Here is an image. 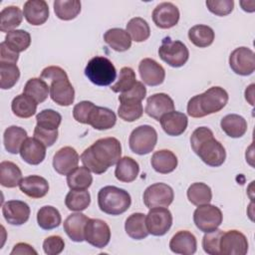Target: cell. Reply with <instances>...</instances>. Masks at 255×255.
I'll return each mask as SVG.
<instances>
[{
  "label": "cell",
  "instance_id": "35",
  "mask_svg": "<svg viewBox=\"0 0 255 255\" xmlns=\"http://www.w3.org/2000/svg\"><path fill=\"white\" fill-rule=\"evenodd\" d=\"M37 103L25 94L16 96L11 103L13 114L21 119H28L34 116L37 112Z\"/></svg>",
  "mask_w": 255,
  "mask_h": 255
},
{
  "label": "cell",
  "instance_id": "36",
  "mask_svg": "<svg viewBox=\"0 0 255 255\" xmlns=\"http://www.w3.org/2000/svg\"><path fill=\"white\" fill-rule=\"evenodd\" d=\"M214 31L207 25H194L188 31L189 41L198 48H206L214 41Z\"/></svg>",
  "mask_w": 255,
  "mask_h": 255
},
{
  "label": "cell",
  "instance_id": "48",
  "mask_svg": "<svg viewBox=\"0 0 255 255\" xmlns=\"http://www.w3.org/2000/svg\"><path fill=\"white\" fill-rule=\"evenodd\" d=\"M36 122L38 127L46 129H58L62 122V116L51 109L43 110L36 116Z\"/></svg>",
  "mask_w": 255,
  "mask_h": 255
},
{
  "label": "cell",
  "instance_id": "24",
  "mask_svg": "<svg viewBox=\"0 0 255 255\" xmlns=\"http://www.w3.org/2000/svg\"><path fill=\"white\" fill-rule=\"evenodd\" d=\"M19 188L31 198H42L49 191V183L46 178L40 175H29L22 178Z\"/></svg>",
  "mask_w": 255,
  "mask_h": 255
},
{
  "label": "cell",
  "instance_id": "20",
  "mask_svg": "<svg viewBox=\"0 0 255 255\" xmlns=\"http://www.w3.org/2000/svg\"><path fill=\"white\" fill-rule=\"evenodd\" d=\"M23 15L29 24L40 26L49 18V6L44 0H28L24 3Z\"/></svg>",
  "mask_w": 255,
  "mask_h": 255
},
{
  "label": "cell",
  "instance_id": "28",
  "mask_svg": "<svg viewBox=\"0 0 255 255\" xmlns=\"http://www.w3.org/2000/svg\"><path fill=\"white\" fill-rule=\"evenodd\" d=\"M222 130L232 138H238L245 134L247 131L246 120L237 114H229L222 118L220 122Z\"/></svg>",
  "mask_w": 255,
  "mask_h": 255
},
{
  "label": "cell",
  "instance_id": "55",
  "mask_svg": "<svg viewBox=\"0 0 255 255\" xmlns=\"http://www.w3.org/2000/svg\"><path fill=\"white\" fill-rule=\"evenodd\" d=\"M212 130L207 127H199L193 130L190 136V145L194 152H196L198 146L208 137L213 136Z\"/></svg>",
  "mask_w": 255,
  "mask_h": 255
},
{
  "label": "cell",
  "instance_id": "39",
  "mask_svg": "<svg viewBox=\"0 0 255 255\" xmlns=\"http://www.w3.org/2000/svg\"><path fill=\"white\" fill-rule=\"evenodd\" d=\"M23 12L18 6H8L0 12V30L1 32H10L18 27L23 20Z\"/></svg>",
  "mask_w": 255,
  "mask_h": 255
},
{
  "label": "cell",
  "instance_id": "56",
  "mask_svg": "<svg viewBox=\"0 0 255 255\" xmlns=\"http://www.w3.org/2000/svg\"><path fill=\"white\" fill-rule=\"evenodd\" d=\"M68 75L66 73V71L64 69H62L61 67H58V66H49V67H46L41 75H40V78L43 79L44 81H48V82H52L54 80H57V79H60V78H67Z\"/></svg>",
  "mask_w": 255,
  "mask_h": 255
},
{
  "label": "cell",
  "instance_id": "52",
  "mask_svg": "<svg viewBox=\"0 0 255 255\" xmlns=\"http://www.w3.org/2000/svg\"><path fill=\"white\" fill-rule=\"evenodd\" d=\"M146 96V89L144 85L141 82L135 83V85L128 90V92L122 93L119 96V101L124 102V101H133V102H141Z\"/></svg>",
  "mask_w": 255,
  "mask_h": 255
},
{
  "label": "cell",
  "instance_id": "51",
  "mask_svg": "<svg viewBox=\"0 0 255 255\" xmlns=\"http://www.w3.org/2000/svg\"><path fill=\"white\" fill-rule=\"evenodd\" d=\"M95 104H93L90 101H82L79 104H77L73 109V117L74 119L80 123L87 125L89 116L92 112V110L95 108Z\"/></svg>",
  "mask_w": 255,
  "mask_h": 255
},
{
  "label": "cell",
  "instance_id": "45",
  "mask_svg": "<svg viewBox=\"0 0 255 255\" xmlns=\"http://www.w3.org/2000/svg\"><path fill=\"white\" fill-rule=\"evenodd\" d=\"M20 78V70L16 64L0 63V88L8 90L13 88Z\"/></svg>",
  "mask_w": 255,
  "mask_h": 255
},
{
  "label": "cell",
  "instance_id": "19",
  "mask_svg": "<svg viewBox=\"0 0 255 255\" xmlns=\"http://www.w3.org/2000/svg\"><path fill=\"white\" fill-rule=\"evenodd\" d=\"M80 156L72 146L60 148L53 157V167L61 175H68L79 163Z\"/></svg>",
  "mask_w": 255,
  "mask_h": 255
},
{
  "label": "cell",
  "instance_id": "6",
  "mask_svg": "<svg viewBox=\"0 0 255 255\" xmlns=\"http://www.w3.org/2000/svg\"><path fill=\"white\" fill-rule=\"evenodd\" d=\"M157 142V132L151 126L142 125L135 128L129 135L130 150L138 155L147 154L153 150Z\"/></svg>",
  "mask_w": 255,
  "mask_h": 255
},
{
  "label": "cell",
  "instance_id": "29",
  "mask_svg": "<svg viewBox=\"0 0 255 255\" xmlns=\"http://www.w3.org/2000/svg\"><path fill=\"white\" fill-rule=\"evenodd\" d=\"M27 137V131L23 128L17 126L8 127L3 134L5 149L12 154H17L20 152V148Z\"/></svg>",
  "mask_w": 255,
  "mask_h": 255
},
{
  "label": "cell",
  "instance_id": "41",
  "mask_svg": "<svg viewBox=\"0 0 255 255\" xmlns=\"http://www.w3.org/2000/svg\"><path fill=\"white\" fill-rule=\"evenodd\" d=\"M187 198L191 204L199 206L210 203L212 199L211 188L203 182H194L187 189Z\"/></svg>",
  "mask_w": 255,
  "mask_h": 255
},
{
  "label": "cell",
  "instance_id": "15",
  "mask_svg": "<svg viewBox=\"0 0 255 255\" xmlns=\"http://www.w3.org/2000/svg\"><path fill=\"white\" fill-rule=\"evenodd\" d=\"M138 72L141 81L151 87L161 85L165 78L163 67L150 58H144L139 62Z\"/></svg>",
  "mask_w": 255,
  "mask_h": 255
},
{
  "label": "cell",
  "instance_id": "58",
  "mask_svg": "<svg viewBox=\"0 0 255 255\" xmlns=\"http://www.w3.org/2000/svg\"><path fill=\"white\" fill-rule=\"evenodd\" d=\"M10 254L11 255H15V254L16 255H32V254L37 255L38 252L31 245H29L27 243L20 242V243H17L13 247V249H12Z\"/></svg>",
  "mask_w": 255,
  "mask_h": 255
},
{
  "label": "cell",
  "instance_id": "46",
  "mask_svg": "<svg viewBox=\"0 0 255 255\" xmlns=\"http://www.w3.org/2000/svg\"><path fill=\"white\" fill-rule=\"evenodd\" d=\"M121 105L118 109L119 117L125 122H134L138 120L143 114V108L141 102L124 101L120 102Z\"/></svg>",
  "mask_w": 255,
  "mask_h": 255
},
{
  "label": "cell",
  "instance_id": "22",
  "mask_svg": "<svg viewBox=\"0 0 255 255\" xmlns=\"http://www.w3.org/2000/svg\"><path fill=\"white\" fill-rule=\"evenodd\" d=\"M159 122L164 132L170 136H178L182 134L188 125L186 115L177 111L164 114Z\"/></svg>",
  "mask_w": 255,
  "mask_h": 255
},
{
  "label": "cell",
  "instance_id": "49",
  "mask_svg": "<svg viewBox=\"0 0 255 255\" xmlns=\"http://www.w3.org/2000/svg\"><path fill=\"white\" fill-rule=\"evenodd\" d=\"M223 233V230L218 228L210 232H205L202 238V248L205 253L210 255L220 254V240Z\"/></svg>",
  "mask_w": 255,
  "mask_h": 255
},
{
  "label": "cell",
  "instance_id": "50",
  "mask_svg": "<svg viewBox=\"0 0 255 255\" xmlns=\"http://www.w3.org/2000/svg\"><path fill=\"white\" fill-rule=\"evenodd\" d=\"M208 10L217 16H226L233 11V0H207L205 2Z\"/></svg>",
  "mask_w": 255,
  "mask_h": 255
},
{
  "label": "cell",
  "instance_id": "42",
  "mask_svg": "<svg viewBox=\"0 0 255 255\" xmlns=\"http://www.w3.org/2000/svg\"><path fill=\"white\" fill-rule=\"evenodd\" d=\"M126 31L130 36L131 40L137 43L147 40L150 36L149 25L144 19L140 17L131 18L127 24Z\"/></svg>",
  "mask_w": 255,
  "mask_h": 255
},
{
  "label": "cell",
  "instance_id": "13",
  "mask_svg": "<svg viewBox=\"0 0 255 255\" xmlns=\"http://www.w3.org/2000/svg\"><path fill=\"white\" fill-rule=\"evenodd\" d=\"M248 240L238 230H228L223 233L220 240V254L245 255L248 252Z\"/></svg>",
  "mask_w": 255,
  "mask_h": 255
},
{
  "label": "cell",
  "instance_id": "9",
  "mask_svg": "<svg viewBox=\"0 0 255 255\" xmlns=\"http://www.w3.org/2000/svg\"><path fill=\"white\" fill-rule=\"evenodd\" d=\"M145 225L149 234L162 236L167 233L172 225L171 212L166 207L150 208L145 215Z\"/></svg>",
  "mask_w": 255,
  "mask_h": 255
},
{
  "label": "cell",
  "instance_id": "32",
  "mask_svg": "<svg viewBox=\"0 0 255 255\" xmlns=\"http://www.w3.org/2000/svg\"><path fill=\"white\" fill-rule=\"evenodd\" d=\"M125 230L127 234L135 240H141L149 234L145 225V214L136 212L130 214L125 223Z\"/></svg>",
  "mask_w": 255,
  "mask_h": 255
},
{
  "label": "cell",
  "instance_id": "60",
  "mask_svg": "<svg viewBox=\"0 0 255 255\" xmlns=\"http://www.w3.org/2000/svg\"><path fill=\"white\" fill-rule=\"evenodd\" d=\"M241 8L246 12H254L255 11V1L248 0V1H240L239 2Z\"/></svg>",
  "mask_w": 255,
  "mask_h": 255
},
{
  "label": "cell",
  "instance_id": "23",
  "mask_svg": "<svg viewBox=\"0 0 255 255\" xmlns=\"http://www.w3.org/2000/svg\"><path fill=\"white\" fill-rule=\"evenodd\" d=\"M169 248L171 252L175 254L192 255L196 252L197 241L191 232L187 230H180L171 237L169 241Z\"/></svg>",
  "mask_w": 255,
  "mask_h": 255
},
{
  "label": "cell",
  "instance_id": "21",
  "mask_svg": "<svg viewBox=\"0 0 255 255\" xmlns=\"http://www.w3.org/2000/svg\"><path fill=\"white\" fill-rule=\"evenodd\" d=\"M46 145L35 137H27L20 148L22 159L31 164H40L46 156Z\"/></svg>",
  "mask_w": 255,
  "mask_h": 255
},
{
  "label": "cell",
  "instance_id": "16",
  "mask_svg": "<svg viewBox=\"0 0 255 255\" xmlns=\"http://www.w3.org/2000/svg\"><path fill=\"white\" fill-rule=\"evenodd\" d=\"M50 97L54 103L62 107H69L74 103L75 90L68 77L50 83Z\"/></svg>",
  "mask_w": 255,
  "mask_h": 255
},
{
  "label": "cell",
  "instance_id": "2",
  "mask_svg": "<svg viewBox=\"0 0 255 255\" xmlns=\"http://www.w3.org/2000/svg\"><path fill=\"white\" fill-rule=\"evenodd\" d=\"M228 98V94L223 88L211 87L188 101L187 114L191 118H203L218 113L226 106Z\"/></svg>",
  "mask_w": 255,
  "mask_h": 255
},
{
  "label": "cell",
  "instance_id": "40",
  "mask_svg": "<svg viewBox=\"0 0 255 255\" xmlns=\"http://www.w3.org/2000/svg\"><path fill=\"white\" fill-rule=\"evenodd\" d=\"M53 6L56 16L64 21L75 19L81 12V1L79 0H55Z\"/></svg>",
  "mask_w": 255,
  "mask_h": 255
},
{
  "label": "cell",
  "instance_id": "4",
  "mask_svg": "<svg viewBox=\"0 0 255 255\" xmlns=\"http://www.w3.org/2000/svg\"><path fill=\"white\" fill-rule=\"evenodd\" d=\"M85 75L93 84L105 87L110 86L116 80L117 70L111 60L103 56H96L88 62Z\"/></svg>",
  "mask_w": 255,
  "mask_h": 255
},
{
  "label": "cell",
  "instance_id": "14",
  "mask_svg": "<svg viewBox=\"0 0 255 255\" xmlns=\"http://www.w3.org/2000/svg\"><path fill=\"white\" fill-rule=\"evenodd\" d=\"M179 10L171 2H162L152 11V21L160 29L174 27L179 21Z\"/></svg>",
  "mask_w": 255,
  "mask_h": 255
},
{
  "label": "cell",
  "instance_id": "25",
  "mask_svg": "<svg viewBox=\"0 0 255 255\" xmlns=\"http://www.w3.org/2000/svg\"><path fill=\"white\" fill-rule=\"evenodd\" d=\"M116 123L117 116L111 109L95 106L89 116L87 125L92 126L95 129L105 130L112 128Z\"/></svg>",
  "mask_w": 255,
  "mask_h": 255
},
{
  "label": "cell",
  "instance_id": "54",
  "mask_svg": "<svg viewBox=\"0 0 255 255\" xmlns=\"http://www.w3.org/2000/svg\"><path fill=\"white\" fill-rule=\"evenodd\" d=\"M34 137L49 147L56 142L58 138V129H46L36 126L34 128Z\"/></svg>",
  "mask_w": 255,
  "mask_h": 255
},
{
  "label": "cell",
  "instance_id": "12",
  "mask_svg": "<svg viewBox=\"0 0 255 255\" xmlns=\"http://www.w3.org/2000/svg\"><path fill=\"white\" fill-rule=\"evenodd\" d=\"M231 70L240 76H249L255 70V54L247 47H239L233 50L229 56Z\"/></svg>",
  "mask_w": 255,
  "mask_h": 255
},
{
  "label": "cell",
  "instance_id": "5",
  "mask_svg": "<svg viewBox=\"0 0 255 255\" xmlns=\"http://www.w3.org/2000/svg\"><path fill=\"white\" fill-rule=\"evenodd\" d=\"M159 58L172 68L182 67L189 58V51L184 43L165 37L158 48Z\"/></svg>",
  "mask_w": 255,
  "mask_h": 255
},
{
  "label": "cell",
  "instance_id": "3",
  "mask_svg": "<svg viewBox=\"0 0 255 255\" xmlns=\"http://www.w3.org/2000/svg\"><path fill=\"white\" fill-rule=\"evenodd\" d=\"M100 209L109 215L125 213L131 204V198L128 191L123 188L108 185L100 189L98 193Z\"/></svg>",
  "mask_w": 255,
  "mask_h": 255
},
{
  "label": "cell",
  "instance_id": "53",
  "mask_svg": "<svg viewBox=\"0 0 255 255\" xmlns=\"http://www.w3.org/2000/svg\"><path fill=\"white\" fill-rule=\"evenodd\" d=\"M65 248L64 239L59 235L47 237L43 242V250L47 255H58Z\"/></svg>",
  "mask_w": 255,
  "mask_h": 255
},
{
  "label": "cell",
  "instance_id": "38",
  "mask_svg": "<svg viewBox=\"0 0 255 255\" xmlns=\"http://www.w3.org/2000/svg\"><path fill=\"white\" fill-rule=\"evenodd\" d=\"M37 222L42 229L51 230L57 228L61 224L62 217L56 207L45 205L37 212Z\"/></svg>",
  "mask_w": 255,
  "mask_h": 255
},
{
  "label": "cell",
  "instance_id": "47",
  "mask_svg": "<svg viewBox=\"0 0 255 255\" xmlns=\"http://www.w3.org/2000/svg\"><path fill=\"white\" fill-rule=\"evenodd\" d=\"M136 83L135 73L129 67H123L120 71V76L116 84L111 86L114 93H125L130 90Z\"/></svg>",
  "mask_w": 255,
  "mask_h": 255
},
{
  "label": "cell",
  "instance_id": "1",
  "mask_svg": "<svg viewBox=\"0 0 255 255\" xmlns=\"http://www.w3.org/2000/svg\"><path fill=\"white\" fill-rule=\"evenodd\" d=\"M122 155V145L116 137H104L96 140L81 154V161L90 171L102 174L114 164Z\"/></svg>",
  "mask_w": 255,
  "mask_h": 255
},
{
  "label": "cell",
  "instance_id": "11",
  "mask_svg": "<svg viewBox=\"0 0 255 255\" xmlns=\"http://www.w3.org/2000/svg\"><path fill=\"white\" fill-rule=\"evenodd\" d=\"M111 239L110 226L102 219L89 218L85 226V240L94 247L104 248Z\"/></svg>",
  "mask_w": 255,
  "mask_h": 255
},
{
  "label": "cell",
  "instance_id": "17",
  "mask_svg": "<svg viewBox=\"0 0 255 255\" xmlns=\"http://www.w3.org/2000/svg\"><path fill=\"white\" fill-rule=\"evenodd\" d=\"M172 111H174V102L167 94H153L146 100L144 112L148 117L156 121H159L164 114Z\"/></svg>",
  "mask_w": 255,
  "mask_h": 255
},
{
  "label": "cell",
  "instance_id": "10",
  "mask_svg": "<svg viewBox=\"0 0 255 255\" xmlns=\"http://www.w3.org/2000/svg\"><path fill=\"white\" fill-rule=\"evenodd\" d=\"M200 159L207 165L217 167L223 164L226 158V151L220 141L213 136L205 139L195 152Z\"/></svg>",
  "mask_w": 255,
  "mask_h": 255
},
{
  "label": "cell",
  "instance_id": "34",
  "mask_svg": "<svg viewBox=\"0 0 255 255\" xmlns=\"http://www.w3.org/2000/svg\"><path fill=\"white\" fill-rule=\"evenodd\" d=\"M21 180L22 171L16 163L6 160L0 163V183L2 186L13 188L19 186Z\"/></svg>",
  "mask_w": 255,
  "mask_h": 255
},
{
  "label": "cell",
  "instance_id": "59",
  "mask_svg": "<svg viewBox=\"0 0 255 255\" xmlns=\"http://www.w3.org/2000/svg\"><path fill=\"white\" fill-rule=\"evenodd\" d=\"M254 87L255 85L251 84L245 90V99L251 106L254 105Z\"/></svg>",
  "mask_w": 255,
  "mask_h": 255
},
{
  "label": "cell",
  "instance_id": "43",
  "mask_svg": "<svg viewBox=\"0 0 255 255\" xmlns=\"http://www.w3.org/2000/svg\"><path fill=\"white\" fill-rule=\"evenodd\" d=\"M91 203V195L90 192L85 190H75L71 189L68 192L65 198V204L67 208L71 211L81 212L85 210Z\"/></svg>",
  "mask_w": 255,
  "mask_h": 255
},
{
  "label": "cell",
  "instance_id": "44",
  "mask_svg": "<svg viewBox=\"0 0 255 255\" xmlns=\"http://www.w3.org/2000/svg\"><path fill=\"white\" fill-rule=\"evenodd\" d=\"M4 42L11 50L19 54L29 48L31 44V36L25 30H12L6 33Z\"/></svg>",
  "mask_w": 255,
  "mask_h": 255
},
{
  "label": "cell",
  "instance_id": "27",
  "mask_svg": "<svg viewBox=\"0 0 255 255\" xmlns=\"http://www.w3.org/2000/svg\"><path fill=\"white\" fill-rule=\"evenodd\" d=\"M150 163L152 168L161 174L172 172L178 163L176 155L169 149H160L151 155Z\"/></svg>",
  "mask_w": 255,
  "mask_h": 255
},
{
  "label": "cell",
  "instance_id": "33",
  "mask_svg": "<svg viewBox=\"0 0 255 255\" xmlns=\"http://www.w3.org/2000/svg\"><path fill=\"white\" fill-rule=\"evenodd\" d=\"M23 94L32 98L37 104L43 103L50 95V86L41 78H31L24 86Z\"/></svg>",
  "mask_w": 255,
  "mask_h": 255
},
{
  "label": "cell",
  "instance_id": "18",
  "mask_svg": "<svg viewBox=\"0 0 255 255\" xmlns=\"http://www.w3.org/2000/svg\"><path fill=\"white\" fill-rule=\"evenodd\" d=\"M29 205L21 200H9L2 205V214L5 220L11 225H22L30 217Z\"/></svg>",
  "mask_w": 255,
  "mask_h": 255
},
{
  "label": "cell",
  "instance_id": "57",
  "mask_svg": "<svg viewBox=\"0 0 255 255\" xmlns=\"http://www.w3.org/2000/svg\"><path fill=\"white\" fill-rule=\"evenodd\" d=\"M19 59V54L11 50L3 41L0 44V63L16 64Z\"/></svg>",
  "mask_w": 255,
  "mask_h": 255
},
{
  "label": "cell",
  "instance_id": "26",
  "mask_svg": "<svg viewBox=\"0 0 255 255\" xmlns=\"http://www.w3.org/2000/svg\"><path fill=\"white\" fill-rule=\"evenodd\" d=\"M89 218L81 213H73L64 221V230L69 238L74 242H82L85 240V226Z\"/></svg>",
  "mask_w": 255,
  "mask_h": 255
},
{
  "label": "cell",
  "instance_id": "30",
  "mask_svg": "<svg viewBox=\"0 0 255 255\" xmlns=\"http://www.w3.org/2000/svg\"><path fill=\"white\" fill-rule=\"evenodd\" d=\"M139 172V165L135 159L129 156H124L119 159L115 169V175L122 182L133 181Z\"/></svg>",
  "mask_w": 255,
  "mask_h": 255
},
{
  "label": "cell",
  "instance_id": "8",
  "mask_svg": "<svg viewBox=\"0 0 255 255\" xmlns=\"http://www.w3.org/2000/svg\"><path fill=\"white\" fill-rule=\"evenodd\" d=\"M174 198L173 189L166 183L157 182L149 185L143 192V203L150 209L153 207H168Z\"/></svg>",
  "mask_w": 255,
  "mask_h": 255
},
{
  "label": "cell",
  "instance_id": "37",
  "mask_svg": "<svg viewBox=\"0 0 255 255\" xmlns=\"http://www.w3.org/2000/svg\"><path fill=\"white\" fill-rule=\"evenodd\" d=\"M92 182L93 176L86 166H77L67 175V184L70 189L85 190L91 186Z\"/></svg>",
  "mask_w": 255,
  "mask_h": 255
},
{
  "label": "cell",
  "instance_id": "31",
  "mask_svg": "<svg viewBox=\"0 0 255 255\" xmlns=\"http://www.w3.org/2000/svg\"><path fill=\"white\" fill-rule=\"evenodd\" d=\"M105 42L117 52L128 51L131 46V38L128 33L122 28L109 29L104 34Z\"/></svg>",
  "mask_w": 255,
  "mask_h": 255
},
{
  "label": "cell",
  "instance_id": "7",
  "mask_svg": "<svg viewBox=\"0 0 255 255\" xmlns=\"http://www.w3.org/2000/svg\"><path fill=\"white\" fill-rule=\"evenodd\" d=\"M223 215L221 210L212 204L199 205L193 212L195 226L202 232H210L217 229L222 223Z\"/></svg>",
  "mask_w": 255,
  "mask_h": 255
}]
</instances>
